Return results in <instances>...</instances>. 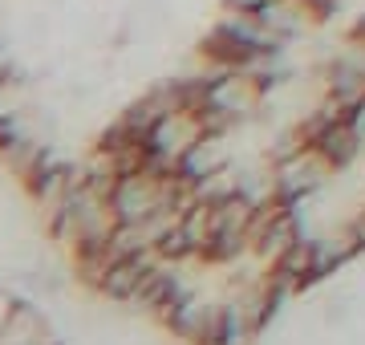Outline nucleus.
<instances>
[{"label": "nucleus", "instance_id": "f257e3e1", "mask_svg": "<svg viewBox=\"0 0 365 345\" xmlns=\"http://www.w3.org/2000/svg\"><path fill=\"white\" fill-rule=\"evenodd\" d=\"M268 93H272V78L260 69H240V73H223L211 81V110L240 126L244 118H256L268 106Z\"/></svg>", "mask_w": 365, "mask_h": 345}, {"label": "nucleus", "instance_id": "f03ea898", "mask_svg": "<svg viewBox=\"0 0 365 345\" xmlns=\"http://www.w3.org/2000/svg\"><path fill=\"white\" fill-rule=\"evenodd\" d=\"M170 329L191 345H227L232 341V321L223 301H203V297H187L179 309V317L170 321Z\"/></svg>", "mask_w": 365, "mask_h": 345}, {"label": "nucleus", "instance_id": "7ed1b4c3", "mask_svg": "<svg viewBox=\"0 0 365 345\" xmlns=\"http://www.w3.org/2000/svg\"><path fill=\"white\" fill-rule=\"evenodd\" d=\"M0 345H57V337L49 333V325L41 317H33L25 305H16L13 317L0 329Z\"/></svg>", "mask_w": 365, "mask_h": 345}, {"label": "nucleus", "instance_id": "20e7f679", "mask_svg": "<svg viewBox=\"0 0 365 345\" xmlns=\"http://www.w3.org/2000/svg\"><path fill=\"white\" fill-rule=\"evenodd\" d=\"M345 227H349V232H353V240H357V244L365 248V203H361V207H357V212L349 215V220H345Z\"/></svg>", "mask_w": 365, "mask_h": 345}, {"label": "nucleus", "instance_id": "39448f33", "mask_svg": "<svg viewBox=\"0 0 365 345\" xmlns=\"http://www.w3.org/2000/svg\"><path fill=\"white\" fill-rule=\"evenodd\" d=\"M227 4H235V9H252V13H264L272 0H227Z\"/></svg>", "mask_w": 365, "mask_h": 345}]
</instances>
